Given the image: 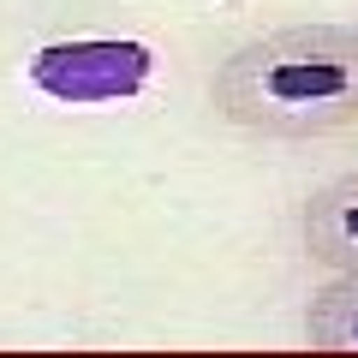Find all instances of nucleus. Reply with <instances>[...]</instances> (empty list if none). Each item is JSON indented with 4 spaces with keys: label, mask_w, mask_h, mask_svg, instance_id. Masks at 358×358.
<instances>
[{
    "label": "nucleus",
    "mask_w": 358,
    "mask_h": 358,
    "mask_svg": "<svg viewBox=\"0 0 358 358\" xmlns=\"http://www.w3.org/2000/svg\"><path fill=\"white\" fill-rule=\"evenodd\" d=\"M305 346L317 352H358V275H334L305 305Z\"/></svg>",
    "instance_id": "nucleus-3"
},
{
    "label": "nucleus",
    "mask_w": 358,
    "mask_h": 358,
    "mask_svg": "<svg viewBox=\"0 0 358 358\" xmlns=\"http://www.w3.org/2000/svg\"><path fill=\"white\" fill-rule=\"evenodd\" d=\"M299 239H305L310 263L334 268V275H358V167L334 173L329 185H317L305 197Z\"/></svg>",
    "instance_id": "nucleus-2"
},
{
    "label": "nucleus",
    "mask_w": 358,
    "mask_h": 358,
    "mask_svg": "<svg viewBox=\"0 0 358 358\" xmlns=\"http://www.w3.org/2000/svg\"><path fill=\"white\" fill-rule=\"evenodd\" d=\"M209 102L281 143L358 126V24H281L239 42L209 78Z\"/></svg>",
    "instance_id": "nucleus-1"
}]
</instances>
